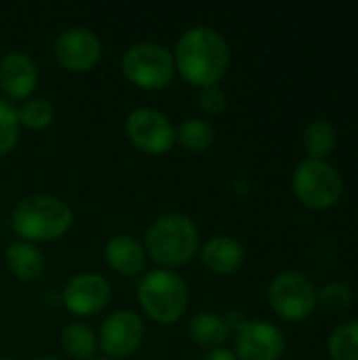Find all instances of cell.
Instances as JSON below:
<instances>
[{
    "label": "cell",
    "mask_w": 358,
    "mask_h": 360,
    "mask_svg": "<svg viewBox=\"0 0 358 360\" xmlns=\"http://www.w3.org/2000/svg\"><path fill=\"white\" fill-rule=\"evenodd\" d=\"M38 84L34 59L21 51H11L0 59V91L8 99H30Z\"/></svg>",
    "instance_id": "4fadbf2b"
},
{
    "label": "cell",
    "mask_w": 358,
    "mask_h": 360,
    "mask_svg": "<svg viewBox=\"0 0 358 360\" xmlns=\"http://www.w3.org/2000/svg\"><path fill=\"white\" fill-rule=\"evenodd\" d=\"M124 76L139 89L160 91L175 74L173 53L158 42H137L131 44L120 61Z\"/></svg>",
    "instance_id": "8992f818"
},
{
    "label": "cell",
    "mask_w": 358,
    "mask_h": 360,
    "mask_svg": "<svg viewBox=\"0 0 358 360\" xmlns=\"http://www.w3.org/2000/svg\"><path fill=\"white\" fill-rule=\"evenodd\" d=\"M198 105H200L203 112L215 116V114H219V112L226 110V105H228V95H226V91H224L219 84L203 86L200 93H198Z\"/></svg>",
    "instance_id": "d4e9b609"
},
{
    "label": "cell",
    "mask_w": 358,
    "mask_h": 360,
    "mask_svg": "<svg viewBox=\"0 0 358 360\" xmlns=\"http://www.w3.org/2000/svg\"><path fill=\"white\" fill-rule=\"evenodd\" d=\"M293 194L308 209H329L344 194V179L340 171L327 160H302L291 177Z\"/></svg>",
    "instance_id": "5b68a950"
},
{
    "label": "cell",
    "mask_w": 358,
    "mask_h": 360,
    "mask_svg": "<svg viewBox=\"0 0 358 360\" xmlns=\"http://www.w3.org/2000/svg\"><path fill=\"white\" fill-rule=\"evenodd\" d=\"M127 135L135 148L148 154H165L175 143L173 122L154 108H137L127 116Z\"/></svg>",
    "instance_id": "ba28073f"
},
{
    "label": "cell",
    "mask_w": 358,
    "mask_h": 360,
    "mask_svg": "<svg viewBox=\"0 0 358 360\" xmlns=\"http://www.w3.org/2000/svg\"><path fill=\"white\" fill-rule=\"evenodd\" d=\"M137 300L152 321L173 325L184 316L190 293L186 281L173 270H152L139 281Z\"/></svg>",
    "instance_id": "277c9868"
},
{
    "label": "cell",
    "mask_w": 358,
    "mask_h": 360,
    "mask_svg": "<svg viewBox=\"0 0 358 360\" xmlns=\"http://www.w3.org/2000/svg\"><path fill=\"white\" fill-rule=\"evenodd\" d=\"M0 360H13V359H6V356H0Z\"/></svg>",
    "instance_id": "83f0119b"
},
{
    "label": "cell",
    "mask_w": 358,
    "mask_h": 360,
    "mask_svg": "<svg viewBox=\"0 0 358 360\" xmlns=\"http://www.w3.org/2000/svg\"><path fill=\"white\" fill-rule=\"evenodd\" d=\"M215 139L211 122L203 118H188L175 129V141L188 152H205Z\"/></svg>",
    "instance_id": "ffe728a7"
},
{
    "label": "cell",
    "mask_w": 358,
    "mask_h": 360,
    "mask_svg": "<svg viewBox=\"0 0 358 360\" xmlns=\"http://www.w3.org/2000/svg\"><path fill=\"white\" fill-rule=\"evenodd\" d=\"M57 61L72 72H87L97 65L101 59L103 46L99 36L87 27H68L63 30L53 44Z\"/></svg>",
    "instance_id": "8fae6325"
},
{
    "label": "cell",
    "mask_w": 358,
    "mask_h": 360,
    "mask_svg": "<svg viewBox=\"0 0 358 360\" xmlns=\"http://www.w3.org/2000/svg\"><path fill=\"white\" fill-rule=\"evenodd\" d=\"M268 304L285 321H304L317 308V289L300 272H281L268 287Z\"/></svg>",
    "instance_id": "52a82bcc"
},
{
    "label": "cell",
    "mask_w": 358,
    "mask_h": 360,
    "mask_svg": "<svg viewBox=\"0 0 358 360\" xmlns=\"http://www.w3.org/2000/svg\"><path fill=\"white\" fill-rule=\"evenodd\" d=\"M200 360H238L234 352L226 350V348H215V350H209Z\"/></svg>",
    "instance_id": "484cf974"
},
{
    "label": "cell",
    "mask_w": 358,
    "mask_h": 360,
    "mask_svg": "<svg viewBox=\"0 0 358 360\" xmlns=\"http://www.w3.org/2000/svg\"><path fill=\"white\" fill-rule=\"evenodd\" d=\"M93 360H110V359H93Z\"/></svg>",
    "instance_id": "f1b7e54d"
},
{
    "label": "cell",
    "mask_w": 358,
    "mask_h": 360,
    "mask_svg": "<svg viewBox=\"0 0 358 360\" xmlns=\"http://www.w3.org/2000/svg\"><path fill=\"white\" fill-rule=\"evenodd\" d=\"M112 300V287L101 274H78L68 281L61 293L65 310L76 316H93L101 312Z\"/></svg>",
    "instance_id": "7c38bea8"
},
{
    "label": "cell",
    "mask_w": 358,
    "mask_h": 360,
    "mask_svg": "<svg viewBox=\"0 0 358 360\" xmlns=\"http://www.w3.org/2000/svg\"><path fill=\"white\" fill-rule=\"evenodd\" d=\"M173 61L184 80L203 89L224 78L230 65V49L215 27L196 25L179 36Z\"/></svg>",
    "instance_id": "6da1fadb"
},
{
    "label": "cell",
    "mask_w": 358,
    "mask_h": 360,
    "mask_svg": "<svg viewBox=\"0 0 358 360\" xmlns=\"http://www.w3.org/2000/svg\"><path fill=\"white\" fill-rule=\"evenodd\" d=\"M352 304V291L346 283H327L321 289H317V306H321L325 312L338 314L348 310Z\"/></svg>",
    "instance_id": "603a6c76"
},
{
    "label": "cell",
    "mask_w": 358,
    "mask_h": 360,
    "mask_svg": "<svg viewBox=\"0 0 358 360\" xmlns=\"http://www.w3.org/2000/svg\"><path fill=\"white\" fill-rule=\"evenodd\" d=\"M331 360H358V321L340 325L327 342Z\"/></svg>",
    "instance_id": "44dd1931"
},
{
    "label": "cell",
    "mask_w": 358,
    "mask_h": 360,
    "mask_svg": "<svg viewBox=\"0 0 358 360\" xmlns=\"http://www.w3.org/2000/svg\"><path fill=\"white\" fill-rule=\"evenodd\" d=\"M304 150L312 160H325L338 143V131L329 120H312L304 129Z\"/></svg>",
    "instance_id": "ac0fdd59"
},
{
    "label": "cell",
    "mask_w": 358,
    "mask_h": 360,
    "mask_svg": "<svg viewBox=\"0 0 358 360\" xmlns=\"http://www.w3.org/2000/svg\"><path fill=\"white\" fill-rule=\"evenodd\" d=\"M234 333L238 360H281L285 354V335L268 321H245Z\"/></svg>",
    "instance_id": "9c48e42d"
},
{
    "label": "cell",
    "mask_w": 358,
    "mask_h": 360,
    "mask_svg": "<svg viewBox=\"0 0 358 360\" xmlns=\"http://www.w3.org/2000/svg\"><path fill=\"white\" fill-rule=\"evenodd\" d=\"M200 240L194 221L184 213L160 215L146 232V255L160 268L188 264L198 253Z\"/></svg>",
    "instance_id": "7a4b0ae2"
},
{
    "label": "cell",
    "mask_w": 358,
    "mask_h": 360,
    "mask_svg": "<svg viewBox=\"0 0 358 360\" xmlns=\"http://www.w3.org/2000/svg\"><path fill=\"white\" fill-rule=\"evenodd\" d=\"M200 259L213 274H234L245 262V249L232 236H213L200 249Z\"/></svg>",
    "instance_id": "9a60e30c"
},
{
    "label": "cell",
    "mask_w": 358,
    "mask_h": 360,
    "mask_svg": "<svg viewBox=\"0 0 358 360\" xmlns=\"http://www.w3.org/2000/svg\"><path fill=\"white\" fill-rule=\"evenodd\" d=\"M230 333L232 331L226 323V316H219L215 312H198L188 323V335L192 338V342L209 350L222 348Z\"/></svg>",
    "instance_id": "e0dca14e"
},
{
    "label": "cell",
    "mask_w": 358,
    "mask_h": 360,
    "mask_svg": "<svg viewBox=\"0 0 358 360\" xmlns=\"http://www.w3.org/2000/svg\"><path fill=\"white\" fill-rule=\"evenodd\" d=\"M74 213L57 196L32 194L25 196L13 211V230L27 243L55 240L72 226Z\"/></svg>",
    "instance_id": "3957f363"
},
{
    "label": "cell",
    "mask_w": 358,
    "mask_h": 360,
    "mask_svg": "<svg viewBox=\"0 0 358 360\" xmlns=\"http://www.w3.org/2000/svg\"><path fill=\"white\" fill-rule=\"evenodd\" d=\"M143 333H146L143 323L135 312L118 310L103 321L99 329L97 346L110 360L124 359L139 348Z\"/></svg>",
    "instance_id": "30bf717a"
},
{
    "label": "cell",
    "mask_w": 358,
    "mask_h": 360,
    "mask_svg": "<svg viewBox=\"0 0 358 360\" xmlns=\"http://www.w3.org/2000/svg\"><path fill=\"white\" fill-rule=\"evenodd\" d=\"M17 118L27 129H46L55 118V108L44 97H30L17 110Z\"/></svg>",
    "instance_id": "7402d4cb"
},
{
    "label": "cell",
    "mask_w": 358,
    "mask_h": 360,
    "mask_svg": "<svg viewBox=\"0 0 358 360\" xmlns=\"http://www.w3.org/2000/svg\"><path fill=\"white\" fill-rule=\"evenodd\" d=\"M19 139V118L15 105L0 97V154H6L15 148Z\"/></svg>",
    "instance_id": "cb8c5ba5"
},
{
    "label": "cell",
    "mask_w": 358,
    "mask_h": 360,
    "mask_svg": "<svg viewBox=\"0 0 358 360\" xmlns=\"http://www.w3.org/2000/svg\"><path fill=\"white\" fill-rule=\"evenodd\" d=\"M61 346L72 359L93 360L97 352V338L84 323H70L61 331Z\"/></svg>",
    "instance_id": "d6986e66"
},
{
    "label": "cell",
    "mask_w": 358,
    "mask_h": 360,
    "mask_svg": "<svg viewBox=\"0 0 358 360\" xmlns=\"http://www.w3.org/2000/svg\"><path fill=\"white\" fill-rule=\"evenodd\" d=\"M4 262L11 270V274L23 283L36 281L44 272V255L42 251L27 243V240H15L8 245L4 253Z\"/></svg>",
    "instance_id": "2e32d148"
},
{
    "label": "cell",
    "mask_w": 358,
    "mask_h": 360,
    "mask_svg": "<svg viewBox=\"0 0 358 360\" xmlns=\"http://www.w3.org/2000/svg\"><path fill=\"white\" fill-rule=\"evenodd\" d=\"M34 360H59L57 356H38V359H34Z\"/></svg>",
    "instance_id": "4316f807"
},
{
    "label": "cell",
    "mask_w": 358,
    "mask_h": 360,
    "mask_svg": "<svg viewBox=\"0 0 358 360\" xmlns=\"http://www.w3.org/2000/svg\"><path fill=\"white\" fill-rule=\"evenodd\" d=\"M106 262L122 276H137L146 270V249L137 238L118 234L106 245Z\"/></svg>",
    "instance_id": "5bb4252c"
}]
</instances>
